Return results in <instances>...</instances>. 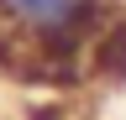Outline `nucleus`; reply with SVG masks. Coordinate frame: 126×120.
<instances>
[{
  "instance_id": "obj_1",
  "label": "nucleus",
  "mask_w": 126,
  "mask_h": 120,
  "mask_svg": "<svg viewBox=\"0 0 126 120\" xmlns=\"http://www.w3.org/2000/svg\"><path fill=\"white\" fill-rule=\"evenodd\" d=\"M110 21V0H0V57L16 78L74 84Z\"/></svg>"
}]
</instances>
